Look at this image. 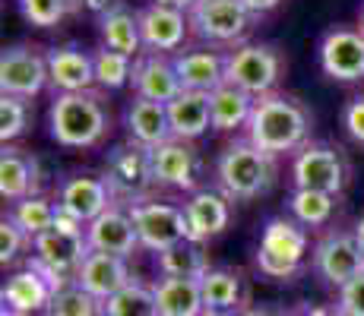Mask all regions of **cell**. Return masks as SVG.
Masks as SVG:
<instances>
[{
  "mask_svg": "<svg viewBox=\"0 0 364 316\" xmlns=\"http://www.w3.org/2000/svg\"><path fill=\"white\" fill-rule=\"evenodd\" d=\"M311 136V111L291 95H263L257 98L254 114L247 124V139L266 156H282V152L304 149Z\"/></svg>",
  "mask_w": 364,
  "mask_h": 316,
  "instance_id": "1",
  "label": "cell"
},
{
  "mask_svg": "<svg viewBox=\"0 0 364 316\" xmlns=\"http://www.w3.org/2000/svg\"><path fill=\"white\" fill-rule=\"evenodd\" d=\"M48 126L64 149H92L111 130V111L102 92H67L54 95L48 111Z\"/></svg>",
  "mask_w": 364,
  "mask_h": 316,
  "instance_id": "2",
  "label": "cell"
},
{
  "mask_svg": "<svg viewBox=\"0 0 364 316\" xmlns=\"http://www.w3.org/2000/svg\"><path fill=\"white\" fill-rule=\"evenodd\" d=\"M215 174H219V187L228 200H257V196L269 193L272 180H276V161L257 149L250 139H235L219 156Z\"/></svg>",
  "mask_w": 364,
  "mask_h": 316,
  "instance_id": "3",
  "label": "cell"
},
{
  "mask_svg": "<svg viewBox=\"0 0 364 316\" xmlns=\"http://www.w3.org/2000/svg\"><path fill=\"white\" fill-rule=\"evenodd\" d=\"M105 184L111 187L117 206H133V202H146L149 187H156L152 178V149L139 143H121L108 152L105 161Z\"/></svg>",
  "mask_w": 364,
  "mask_h": 316,
  "instance_id": "4",
  "label": "cell"
},
{
  "mask_svg": "<svg viewBox=\"0 0 364 316\" xmlns=\"http://www.w3.org/2000/svg\"><path fill=\"white\" fill-rule=\"evenodd\" d=\"M307 256V234L295 219H269L257 250V266L269 278H289Z\"/></svg>",
  "mask_w": 364,
  "mask_h": 316,
  "instance_id": "5",
  "label": "cell"
},
{
  "mask_svg": "<svg viewBox=\"0 0 364 316\" xmlns=\"http://www.w3.org/2000/svg\"><path fill=\"white\" fill-rule=\"evenodd\" d=\"M282 76V54L272 45H241L225 58V82L263 98Z\"/></svg>",
  "mask_w": 364,
  "mask_h": 316,
  "instance_id": "6",
  "label": "cell"
},
{
  "mask_svg": "<svg viewBox=\"0 0 364 316\" xmlns=\"http://www.w3.org/2000/svg\"><path fill=\"white\" fill-rule=\"evenodd\" d=\"M133 224H136V234H139V247L152 250V253H162L174 244L187 241V215L181 206H171V202H156V200H146V202H133L127 206Z\"/></svg>",
  "mask_w": 364,
  "mask_h": 316,
  "instance_id": "7",
  "label": "cell"
},
{
  "mask_svg": "<svg viewBox=\"0 0 364 316\" xmlns=\"http://www.w3.org/2000/svg\"><path fill=\"white\" fill-rule=\"evenodd\" d=\"M187 19L206 41H237L250 29L254 13L244 6V0H197L187 10Z\"/></svg>",
  "mask_w": 364,
  "mask_h": 316,
  "instance_id": "8",
  "label": "cell"
},
{
  "mask_svg": "<svg viewBox=\"0 0 364 316\" xmlns=\"http://www.w3.org/2000/svg\"><path fill=\"white\" fill-rule=\"evenodd\" d=\"M48 54L35 48L13 45L0 54V92L16 98H35L48 86Z\"/></svg>",
  "mask_w": 364,
  "mask_h": 316,
  "instance_id": "9",
  "label": "cell"
},
{
  "mask_svg": "<svg viewBox=\"0 0 364 316\" xmlns=\"http://www.w3.org/2000/svg\"><path fill=\"white\" fill-rule=\"evenodd\" d=\"M314 269L330 285L342 288L364 272V253L348 231H326L314 247Z\"/></svg>",
  "mask_w": 364,
  "mask_h": 316,
  "instance_id": "10",
  "label": "cell"
},
{
  "mask_svg": "<svg viewBox=\"0 0 364 316\" xmlns=\"http://www.w3.org/2000/svg\"><path fill=\"white\" fill-rule=\"evenodd\" d=\"M291 178H295V190L339 196L346 187V161L330 146H304L291 165Z\"/></svg>",
  "mask_w": 364,
  "mask_h": 316,
  "instance_id": "11",
  "label": "cell"
},
{
  "mask_svg": "<svg viewBox=\"0 0 364 316\" xmlns=\"http://www.w3.org/2000/svg\"><path fill=\"white\" fill-rule=\"evenodd\" d=\"M320 67L339 82L364 80V32L333 29L320 41Z\"/></svg>",
  "mask_w": 364,
  "mask_h": 316,
  "instance_id": "12",
  "label": "cell"
},
{
  "mask_svg": "<svg viewBox=\"0 0 364 316\" xmlns=\"http://www.w3.org/2000/svg\"><path fill=\"white\" fill-rule=\"evenodd\" d=\"M130 82L136 98H149V102H162V104H171L174 98L184 92L181 76L174 70V58H168V54L143 51L139 58H133Z\"/></svg>",
  "mask_w": 364,
  "mask_h": 316,
  "instance_id": "13",
  "label": "cell"
},
{
  "mask_svg": "<svg viewBox=\"0 0 364 316\" xmlns=\"http://www.w3.org/2000/svg\"><path fill=\"white\" fill-rule=\"evenodd\" d=\"M114 206V196H111V187L105 184V178H95V174H76V178H67L58 190V209L73 219H80L82 224L95 222L105 209Z\"/></svg>",
  "mask_w": 364,
  "mask_h": 316,
  "instance_id": "14",
  "label": "cell"
},
{
  "mask_svg": "<svg viewBox=\"0 0 364 316\" xmlns=\"http://www.w3.org/2000/svg\"><path fill=\"white\" fill-rule=\"evenodd\" d=\"M139 16V35H143V48L152 54H168L178 51L184 45V35L191 29V19L184 16V10L174 6H159L149 4L136 13Z\"/></svg>",
  "mask_w": 364,
  "mask_h": 316,
  "instance_id": "15",
  "label": "cell"
},
{
  "mask_svg": "<svg viewBox=\"0 0 364 316\" xmlns=\"http://www.w3.org/2000/svg\"><path fill=\"white\" fill-rule=\"evenodd\" d=\"M187 215V241L206 244L209 237L222 234L232 222V200L219 190H197L191 200L184 202Z\"/></svg>",
  "mask_w": 364,
  "mask_h": 316,
  "instance_id": "16",
  "label": "cell"
},
{
  "mask_svg": "<svg viewBox=\"0 0 364 316\" xmlns=\"http://www.w3.org/2000/svg\"><path fill=\"white\" fill-rule=\"evenodd\" d=\"M197 174H200V158L191 143L168 139V143L152 149V178H156V187L193 190Z\"/></svg>",
  "mask_w": 364,
  "mask_h": 316,
  "instance_id": "17",
  "label": "cell"
},
{
  "mask_svg": "<svg viewBox=\"0 0 364 316\" xmlns=\"http://www.w3.org/2000/svg\"><path fill=\"white\" fill-rule=\"evenodd\" d=\"M48 80H51V86H54V95L89 92V89L95 86L92 54L76 45L51 48V51H48Z\"/></svg>",
  "mask_w": 364,
  "mask_h": 316,
  "instance_id": "18",
  "label": "cell"
},
{
  "mask_svg": "<svg viewBox=\"0 0 364 316\" xmlns=\"http://www.w3.org/2000/svg\"><path fill=\"white\" fill-rule=\"evenodd\" d=\"M133 282H136V278H133L127 259L114 256V253H99V250L89 253L82 269H80V276H76V285H82L92 298L105 300V304Z\"/></svg>",
  "mask_w": 364,
  "mask_h": 316,
  "instance_id": "19",
  "label": "cell"
},
{
  "mask_svg": "<svg viewBox=\"0 0 364 316\" xmlns=\"http://www.w3.org/2000/svg\"><path fill=\"white\" fill-rule=\"evenodd\" d=\"M86 241L92 250L99 253H114V256L127 259L133 250L139 247V234H136V224H133L127 206H111L105 209L95 222H89L86 228Z\"/></svg>",
  "mask_w": 364,
  "mask_h": 316,
  "instance_id": "20",
  "label": "cell"
},
{
  "mask_svg": "<svg viewBox=\"0 0 364 316\" xmlns=\"http://www.w3.org/2000/svg\"><path fill=\"white\" fill-rule=\"evenodd\" d=\"M54 294H58V288L48 282L35 266H26V269L13 272V276L6 278L0 298H4V310L38 316V313H48Z\"/></svg>",
  "mask_w": 364,
  "mask_h": 316,
  "instance_id": "21",
  "label": "cell"
},
{
  "mask_svg": "<svg viewBox=\"0 0 364 316\" xmlns=\"http://www.w3.org/2000/svg\"><path fill=\"white\" fill-rule=\"evenodd\" d=\"M38 187H41L38 158L23 149L4 146V156H0V196L10 202H23L29 196H38Z\"/></svg>",
  "mask_w": 364,
  "mask_h": 316,
  "instance_id": "22",
  "label": "cell"
},
{
  "mask_svg": "<svg viewBox=\"0 0 364 316\" xmlns=\"http://www.w3.org/2000/svg\"><path fill=\"white\" fill-rule=\"evenodd\" d=\"M225 58L228 54L206 51V48L174 54V70L181 76V86L187 92H215L225 82Z\"/></svg>",
  "mask_w": 364,
  "mask_h": 316,
  "instance_id": "23",
  "label": "cell"
},
{
  "mask_svg": "<svg viewBox=\"0 0 364 316\" xmlns=\"http://www.w3.org/2000/svg\"><path fill=\"white\" fill-rule=\"evenodd\" d=\"M124 126H127L130 139L146 149L168 143L171 136V121H168V104L162 102H149V98H133L124 114Z\"/></svg>",
  "mask_w": 364,
  "mask_h": 316,
  "instance_id": "24",
  "label": "cell"
},
{
  "mask_svg": "<svg viewBox=\"0 0 364 316\" xmlns=\"http://www.w3.org/2000/svg\"><path fill=\"white\" fill-rule=\"evenodd\" d=\"M168 121H171V136L174 139H200L203 133L213 126V108H209L206 92H181L168 104Z\"/></svg>",
  "mask_w": 364,
  "mask_h": 316,
  "instance_id": "25",
  "label": "cell"
},
{
  "mask_svg": "<svg viewBox=\"0 0 364 316\" xmlns=\"http://www.w3.org/2000/svg\"><path fill=\"white\" fill-rule=\"evenodd\" d=\"M257 98L244 89L232 86V82H222L215 92H209V108H213V130H237V126H247L250 114H254Z\"/></svg>",
  "mask_w": 364,
  "mask_h": 316,
  "instance_id": "26",
  "label": "cell"
},
{
  "mask_svg": "<svg viewBox=\"0 0 364 316\" xmlns=\"http://www.w3.org/2000/svg\"><path fill=\"white\" fill-rule=\"evenodd\" d=\"M99 32L105 48L121 51L127 58H139L143 54V35H139V16L133 10H127L124 4H117L114 10H108L99 19Z\"/></svg>",
  "mask_w": 364,
  "mask_h": 316,
  "instance_id": "27",
  "label": "cell"
},
{
  "mask_svg": "<svg viewBox=\"0 0 364 316\" xmlns=\"http://www.w3.org/2000/svg\"><path fill=\"white\" fill-rule=\"evenodd\" d=\"M152 288L162 316H200L206 310L200 278H159Z\"/></svg>",
  "mask_w": 364,
  "mask_h": 316,
  "instance_id": "28",
  "label": "cell"
},
{
  "mask_svg": "<svg viewBox=\"0 0 364 316\" xmlns=\"http://www.w3.org/2000/svg\"><path fill=\"white\" fill-rule=\"evenodd\" d=\"M156 259H159V272L165 278H203L213 272L203 244H193V241L174 244V247L156 253Z\"/></svg>",
  "mask_w": 364,
  "mask_h": 316,
  "instance_id": "29",
  "label": "cell"
},
{
  "mask_svg": "<svg viewBox=\"0 0 364 316\" xmlns=\"http://www.w3.org/2000/svg\"><path fill=\"white\" fill-rule=\"evenodd\" d=\"M200 288H203V304L209 310H237L244 300L241 276L232 269H213L209 276L200 278Z\"/></svg>",
  "mask_w": 364,
  "mask_h": 316,
  "instance_id": "30",
  "label": "cell"
},
{
  "mask_svg": "<svg viewBox=\"0 0 364 316\" xmlns=\"http://www.w3.org/2000/svg\"><path fill=\"white\" fill-rule=\"evenodd\" d=\"M289 209L301 228H323L336 212V196L317 193V190H295L289 200Z\"/></svg>",
  "mask_w": 364,
  "mask_h": 316,
  "instance_id": "31",
  "label": "cell"
},
{
  "mask_svg": "<svg viewBox=\"0 0 364 316\" xmlns=\"http://www.w3.org/2000/svg\"><path fill=\"white\" fill-rule=\"evenodd\" d=\"M105 316H162L159 313V300H156V288L133 282L121 294L105 304Z\"/></svg>",
  "mask_w": 364,
  "mask_h": 316,
  "instance_id": "32",
  "label": "cell"
},
{
  "mask_svg": "<svg viewBox=\"0 0 364 316\" xmlns=\"http://www.w3.org/2000/svg\"><path fill=\"white\" fill-rule=\"evenodd\" d=\"M10 219L35 241L38 234H45V231L54 228V219H58V202L45 200V196H29V200H23V202L13 206Z\"/></svg>",
  "mask_w": 364,
  "mask_h": 316,
  "instance_id": "33",
  "label": "cell"
},
{
  "mask_svg": "<svg viewBox=\"0 0 364 316\" xmlns=\"http://www.w3.org/2000/svg\"><path fill=\"white\" fill-rule=\"evenodd\" d=\"M95 60V86H102L105 92L111 89H124L133 76V58L121 51H111V48H99L92 54Z\"/></svg>",
  "mask_w": 364,
  "mask_h": 316,
  "instance_id": "34",
  "label": "cell"
},
{
  "mask_svg": "<svg viewBox=\"0 0 364 316\" xmlns=\"http://www.w3.org/2000/svg\"><path fill=\"white\" fill-rule=\"evenodd\" d=\"M45 316H105V300L92 298L82 285H67L64 291L54 294L51 307Z\"/></svg>",
  "mask_w": 364,
  "mask_h": 316,
  "instance_id": "35",
  "label": "cell"
},
{
  "mask_svg": "<svg viewBox=\"0 0 364 316\" xmlns=\"http://www.w3.org/2000/svg\"><path fill=\"white\" fill-rule=\"evenodd\" d=\"M16 4L26 23L38 26V29H54L64 16L82 10L80 0H16Z\"/></svg>",
  "mask_w": 364,
  "mask_h": 316,
  "instance_id": "36",
  "label": "cell"
},
{
  "mask_svg": "<svg viewBox=\"0 0 364 316\" xmlns=\"http://www.w3.org/2000/svg\"><path fill=\"white\" fill-rule=\"evenodd\" d=\"M29 121H32L29 98L0 95V139H4V146L23 136L29 130Z\"/></svg>",
  "mask_w": 364,
  "mask_h": 316,
  "instance_id": "37",
  "label": "cell"
},
{
  "mask_svg": "<svg viewBox=\"0 0 364 316\" xmlns=\"http://www.w3.org/2000/svg\"><path fill=\"white\" fill-rule=\"evenodd\" d=\"M26 247H32V237L26 234L13 219H4L0 222V263L10 266L16 263V256L23 253Z\"/></svg>",
  "mask_w": 364,
  "mask_h": 316,
  "instance_id": "38",
  "label": "cell"
},
{
  "mask_svg": "<svg viewBox=\"0 0 364 316\" xmlns=\"http://www.w3.org/2000/svg\"><path fill=\"white\" fill-rule=\"evenodd\" d=\"M336 310L342 316H364V272L339 288V307Z\"/></svg>",
  "mask_w": 364,
  "mask_h": 316,
  "instance_id": "39",
  "label": "cell"
},
{
  "mask_svg": "<svg viewBox=\"0 0 364 316\" xmlns=\"http://www.w3.org/2000/svg\"><path fill=\"white\" fill-rule=\"evenodd\" d=\"M342 126L355 143H364V95L352 98V102L342 108Z\"/></svg>",
  "mask_w": 364,
  "mask_h": 316,
  "instance_id": "40",
  "label": "cell"
},
{
  "mask_svg": "<svg viewBox=\"0 0 364 316\" xmlns=\"http://www.w3.org/2000/svg\"><path fill=\"white\" fill-rule=\"evenodd\" d=\"M80 6H82V10H86V13H95V16L102 19L108 10H114V6H117V0H80Z\"/></svg>",
  "mask_w": 364,
  "mask_h": 316,
  "instance_id": "41",
  "label": "cell"
},
{
  "mask_svg": "<svg viewBox=\"0 0 364 316\" xmlns=\"http://www.w3.org/2000/svg\"><path fill=\"white\" fill-rule=\"evenodd\" d=\"M282 4V0H244V6H247L254 16H260V13H269V10H276V6Z\"/></svg>",
  "mask_w": 364,
  "mask_h": 316,
  "instance_id": "42",
  "label": "cell"
},
{
  "mask_svg": "<svg viewBox=\"0 0 364 316\" xmlns=\"http://www.w3.org/2000/svg\"><path fill=\"white\" fill-rule=\"evenodd\" d=\"M152 4H159V6H174V10H191L197 0H152Z\"/></svg>",
  "mask_w": 364,
  "mask_h": 316,
  "instance_id": "43",
  "label": "cell"
},
{
  "mask_svg": "<svg viewBox=\"0 0 364 316\" xmlns=\"http://www.w3.org/2000/svg\"><path fill=\"white\" fill-rule=\"evenodd\" d=\"M301 316H342V313L333 310V307H307Z\"/></svg>",
  "mask_w": 364,
  "mask_h": 316,
  "instance_id": "44",
  "label": "cell"
},
{
  "mask_svg": "<svg viewBox=\"0 0 364 316\" xmlns=\"http://www.w3.org/2000/svg\"><path fill=\"white\" fill-rule=\"evenodd\" d=\"M352 234H355V241H358V247H361V253H364V215L358 219V224H355Z\"/></svg>",
  "mask_w": 364,
  "mask_h": 316,
  "instance_id": "45",
  "label": "cell"
},
{
  "mask_svg": "<svg viewBox=\"0 0 364 316\" xmlns=\"http://www.w3.org/2000/svg\"><path fill=\"white\" fill-rule=\"evenodd\" d=\"M200 316H241V313H235V310H209V307H206Z\"/></svg>",
  "mask_w": 364,
  "mask_h": 316,
  "instance_id": "46",
  "label": "cell"
},
{
  "mask_svg": "<svg viewBox=\"0 0 364 316\" xmlns=\"http://www.w3.org/2000/svg\"><path fill=\"white\" fill-rule=\"evenodd\" d=\"M241 316H282V313H276V310H244Z\"/></svg>",
  "mask_w": 364,
  "mask_h": 316,
  "instance_id": "47",
  "label": "cell"
},
{
  "mask_svg": "<svg viewBox=\"0 0 364 316\" xmlns=\"http://www.w3.org/2000/svg\"><path fill=\"white\" fill-rule=\"evenodd\" d=\"M0 316H29V313H10V310H4Z\"/></svg>",
  "mask_w": 364,
  "mask_h": 316,
  "instance_id": "48",
  "label": "cell"
},
{
  "mask_svg": "<svg viewBox=\"0 0 364 316\" xmlns=\"http://www.w3.org/2000/svg\"><path fill=\"white\" fill-rule=\"evenodd\" d=\"M361 32H364V10H361Z\"/></svg>",
  "mask_w": 364,
  "mask_h": 316,
  "instance_id": "49",
  "label": "cell"
}]
</instances>
